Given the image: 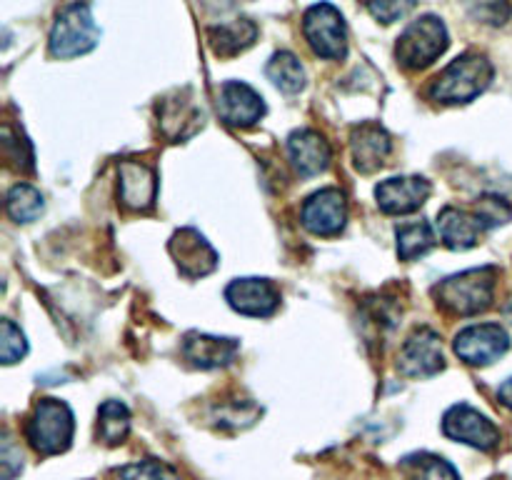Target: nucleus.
I'll return each instance as SVG.
<instances>
[{"label": "nucleus", "instance_id": "obj_1", "mask_svg": "<svg viewBox=\"0 0 512 480\" xmlns=\"http://www.w3.org/2000/svg\"><path fill=\"white\" fill-rule=\"evenodd\" d=\"M495 285H498V268L483 265L440 280L435 285V298L455 315H478L493 305Z\"/></svg>", "mask_w": 512, "mask_h": 480}, {"label": "nucleus", "instance_id": "obj_2", "mask_svg": "<svg viewBox=\"0 0 512 480\" xmlns=\"http://www.w3.org/2000/svg\"><path fill=\"white\" fill-rule=\"evenodd\" d=\"M493 80V65L485 55L465 53L455 58L430 85V98L445 105L470 103L485 93Z\"/></svg>", "mask_w": 512, "mask_h": 480}, {"label": "nucleus", "instance_id": "obj_3", "mask_svg": "<svg viewBox=\"0 0 512 480\" xmlns=\"http://www.w3.org/2000/svg\"><path fill=\"white\" fill-rule=\"evenodd\" d=\"M75 420L68 403L58 398H43L25 423V438L40 455H58L70 448Z\"/></svg>", "mask_w": 512, "mask_h": 480}, {"label": "nucleus", "instance_id": "obj_4", "mask_svg": "<svg viewBox=\"0 0 512 480\" xmlns=\"http://www.w3.org/2000/svg\"><path fill=\"white\" fill-rule=\"evenodd\" d=\"M100 30L93 20V10L88 3H70L55 18L50 30V53L55 58H78L90 53L98 45Z\"/></svg>", "mask_w": 512, "mask_h": 480}, {"label": "nucleus", "instance_id": "obj_5", "mask_svg": "<svg viewBox=\"0 0 512 480\" xmlns=\"http://www.w3.org/2000/svg\"><path fill=\"white\" fill-rule=\"evenodd\" d=\"M450 35L448 28L435 15H423L413 20L395 45V58L410 70H423L448 50Z\"/></svg>", "mask_w": 512, "mask_h": 480}, {"label": "nucleus", "instance_id": "obj_6", "mask_svg": "<svg viewBox=\"0 0 512 480\" xmlns=\"http://www.w3.org/2000/svg\"><path fill=\"white\" fill-rule=\"evenodd\" d=\"M303 35L315 55L340 60L348 53V25L343 13L330 3H318L303 15Z\"/></svg>", "mask_w": 512, "mask_h": 480}, {"label": "nucleus", "instance_id": "obj_7", "mask_svg": "<svg viewBox=\"0 0 512 480\" xmlns=\"http://www.w3.org/2000/svg\"><path fill=\"white\" fill-rule=\"evenodd\" d=\"M455 355L468 365H490L510 348V335L498 323H478L460 330L453 340Z\"/></svg>", "mask_w": 512, "mask_h": 480}, {"label": "nucleus", "instance_id": "obj_8", "mask_svg": "<svg viewBox=\"0 0 512 480\" xmlns=\"http://www.w3.org/2000/svg\"><path fill=\"white\" fill-rule=\"evenodd\" d=\"M443 433L455 443L473 445L478 450H493L500 443V430L493 420L465 403L453 405L443 415Z\"/></svg>", "mask_w": 512, "mask_h": 480}, {"label": "nucleus", "instance_id": "obj_9", "mask_svg": "<svg viewBox=\"0 0 512 480\" xmlns=\"http://www.w3.org/2000/svg\"><path fill=\"white\" fill-rule=\"evenodd\" d=\"M443 368V343L433 328H418L400 348L398 370L405 378H433Z\"/></svg>", "mask_w": 512, "mask_h": 480}, {"label": "nucleus", "instance_id": "obj_10", "mask_svg": "<svg viewBox=\"0 0 512 480\" xmlns=\"http://www.w3.org/2000/svg\"><path fill=\"white\" fill-rule=\"evenodd\" d=\"M305 230L320 238H333L348 223V203L340 188H323L310 195L300 210Z\"/></svg>", "mask_w": 512, "mask_h": 480}, {"label": "nucleus", "instance_id": "obj_11", "mask_svg": "<svg viewBox=\"0 0 512 480\" xmlns=\"http://www.w3.org/2000/svg\"><path fill=\"white\" fill-rule=\"evenodd\" d=\"M225 300L248 318H268L280 308V293L268 278H238L225 288Z\"/></svg>", "mask_w": 512, "mask_h": 480}, {"label": "nucleus", "instance_id": "obj_12", "mask_svg": "<svg viewBox=\"0 0 512 480\" xmlns=\"http://www.w3.org/2000/svg\"><path fill=\"white\" fill-rule=\"evenodd\" d=\"M430 183L420 175H398L388 178L375 188V198L383 213L388 215H408L415 213L420 205L428 203Z\"/></svg>", "mask_w": 512, "mask_h": 480}, {"label": "nucleus", "instance_id": "obj_13", "mask_svg": "<svg viewBox=\"0 0 512 480\" xmlns=\"http://www.w3.org/2000/svg\"><path fill=\"white\" fill-rule=\"evenodd\" d=\"M218 113L228 125L250 128V125H255L265 115V103L248 83L228 80V83L220 85Z\"/></svg>", "mask_w": 512, "mask_h": 480}, {"label": "nucleus", "instance_id": "obj_14", "mask_svg": "<svg viewBox=\"0 0 512 480\" xmlns=\"http://www.w3.org/2000/svg\"><path fill=\"white\" fill-rule=\"evenodd\" d=\"M170 253H173L180 273L188 275V278H203V275H208L218 265L215 250L193 228H185L180 233H175V238L170 240Z\"/></svg>", "mask_w": 512, "mask_h": 480}, {"label": "nucleus", "instance_id": "obj_15", "mask_svg": "<svg viewBox=\"0 0 512 480\" xmlns=\"http://www.w3.org/2000/svg\"><path fill=\"white\" fill-rule=\"evenodd\" d=\"M288 158L293 163L295 173L303 178H313L328 170L330 165V145L318 130H295L288 138Z\"/></svg>", "mask_w": 512, "mask_h": 480}, {"label": "nucleus", "instance_id": "obj_16", "mask_svg": "<svg viewBox=\"0 0 512 480\" xmlns=\"http://www.w3.org/2000/svg\"><path fill=\"white\" fill-rule=\"evenodd\" d=\"M483 220L478 218V213H470V210H460L448 205L438 213V235L450 250H468L475 248L480 243L485 233Z\"/></svg>", "mask_w": 512, "mask_h": 480}, {"label": "nucleus", "instance_id": "obj_17", "mask_svg": "<svg viewBox=\"0 0 512 480\" xmlns=\"http://www.w3.org/2000/svg\"><path fill=\"white\" fill-rule=\"evenodd\" d=\"M350 148H353V163L360 173H373V170L383 168L388 160L393 143L385 128L378 123H363L353 130L350 138Z\"/></svg>", "mask_w": 512, "mask_h": 480}, {"label": "nucleus", "instance_id": "obj_18", "mask_svg": "<svg viewBox=\"0 0 512 480\" xmlns=\"http://www.w3.org/2000/svg\"><path fill=\"white\" fill-rule=\"evenodd\" d=\"M158 180L145 163L123 160L120 163V200L130 210H148L155 203Z\"/></svg>", "mask_w": 512, "mask_h": 480}, {"label": "nucleus", "instance_id": "obj_19", "mask_svg": "<svg viewBox=\"0 0 512 480\" xmlns=\"http://www.w3.org/2000/svg\"><path fill=\"white\" fill-rule=\"evenodd\" d=\"M238 340L233 338H215V335L188 333L183 340V355L195 365V368H220V365L233 363L238 353Z\"/></svg>", "mask_w": 512, "mask_h": 480}, {"label": "nucleus", "instance_id": "obj_20", "mask_svg": "<svg viewBox=\"0 0 512 480\" xmlns=\"http://www.w3.org/2000/svg\"><path fill=\"white\" fill-rule=\"evenodd\" d=\"M255 35H258V28L250 20H235V23H225L210 30V45L218 55H235L248 48Z\"/></svg>", "mask_w": 512, "mask_h": 480}, {"label": "nucleus", "instance_id": "obj_21", "mask_svg": "<svg viewBox=\"0 0 512 480\" xmlns=\"http://www.w3.org/2000/svg\"><path fill=\"white\" fill-rule=\"evenodd\" d=\"M43 208V193L28 183L13 185V188L8 190V195H5V210H8V215L15 223H33V220H38V215L43 213Z\"/></svg>", "mask_w": 512, "mask_h": 480}, {"label": "nucleus", "instance_id": "obj_22", "mask_svg": "<svg viewBox=\"0 0 512 480\" xmlns=\"http://www.w3.org/2000/svg\"><path fill=\"white\" fill-rule=\"evenodd\" d=\"M395 238H398V255L400 260H415L420 255L428 253L438 238L433 233V225L418 220V223H405L395 230Z\"/></svg>", "mask_w": 512, "mask_h": 480}, {"label": "nucleus", "instance_id": "obj_23", "mask_svg": "<svg viewBox=\"0 0 512 480\" xmlns=\"http://www.w3.org/2000/svg\"><path fill=\"white\" fill-rule=\"evenodd\" d=\"M268 78L273 80L275 88H280L283 93H298L305 85V68L293 53H275L270 58L268 68H265Z\"/></svg>", "mask_w": 512, "mask_h": 480}, {"label": "nucleus", "instance_id": "obj_24", "mask_svg": "<svg viewBox=\"0 0 512 480\" xmlns=\"http://www.w3.org/2000/svg\"><path fill=\"white\" fill-rule=\"evenodd\" d=\"M98 430L100 438L108 445L123 443L130 430V413L120 400H105L98 410Z\"/></svg>", "mask_w": 512, "mask_h": 480}, {"label": "nucleus", "instance_id": "obj_25", "mask_svg": "<svg viewBox=\"0 0 512 480\" xmlns=\"http://www.w3.org/2000/svg\"><path fill=\"white\" fill-rule=\"evenodd\" d=\"M405 468H408V480H460L458 470L438 455L405 458Z\"/></svg>", "mask_w": 512, "mask_h": 480}, {"label": "nucleus", "instance_id": "obj_26", "mask_svg": "<svg viewBox=\"0 0 512 480\" xmlns=\"http://www.w3.org/2000/svg\"><path fill=\"white\" fill-rule=\"evenodd\" d=\"M470 18L485 25H505L512 15V0H465Z\"/></svg>", "mask_w": 512, "mask_h": 480}, {"label": "nucleus", "instance_id": "obj_27", "mask_svg": "<svg viewBox=\"0 0 512 480\" xmlns=\"http://www.w3.org/2000/svg\"><path fill=\"white\" fill-rule=\"evenodd\" d=\"M28 353V340H25L23 330L13 323V320H3L0 323V358L5 365L18 363Z\"/></svg>", "mask_w": 512, "mask_h": 480}, {"label": "nucleus", "instance_id": "obj_28", "mask_svg": "<svg viewBox=\"0 0 512 480\" xmlns=\"http://www.w3.org/2000/svg\"><path fill=\"white\" fill-rule=\"evenodd\" d=\"M115 475L118 480H175L168 465H163L160 460H140V463L123 465Z\"/></svg>", "mask_w": 512, "mask_h": 480}, {"label": "nucleus", "instance_id": "obj_29", "mask_svg": "<svg viewBox=\"0 0 512 480\" xmlns=\"http://www.w3.org/2000/svg\"><path fill=\"white\" fill-rule=\"evenodd\" d=\"M475 213H478V218L483 220V225L488 230L495 228V225L508 223L512 218V208L503 198H498V195H485V198H480L478 205H475Z\"/></svg>", "mask_w": 512, "mask_h": 480}, {"label": "nucleus", "instance_id": "obj_30", "mask_svg": "<svg viewBox=\"0 0 512 480\" xmlns=\"http://www.w3.org/2000/svg\"><path fill=\"white\" fill-rule=\"evenodd\" d=\"M418 0H368L370 15L380 23H395L415 8Z\"/></svg>", "mask_w": 512, "mask_h": 480}, {"label": "nucleus", "instance_id": "obj_31", "mask_svg": "<svg viewBox=\"0 0 512 480\" xmlns=\"http://www.w3.org/2000/svg\"><path fill=\"white\" fill-rule=\"evenodd\" d=\"M498 398H500V403L505 405V408L512 410V378H508L503 385H500Z\"/></svg>", "mask_w": 512, "mask_h": 480}, {"label": "nucleus", "instance_id": "obj_32", "mask_svg": "<svg viewBox=\"0 0 512 480\" xmlns=\"http://www.w3.org/2000/svg\"><path fill=\"white\" fill-rule=\"evenodd\" d=\"M508 315H510V320H512V303L508 305Z\"/></svg>", "mask_w": 512, "mask_h": 480}]
</instances>
